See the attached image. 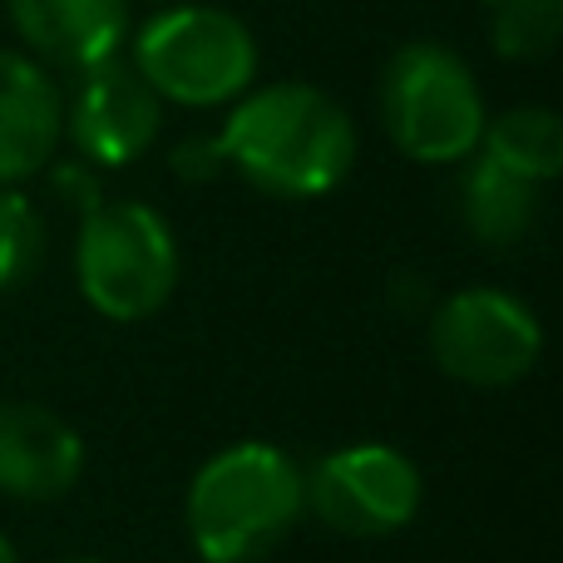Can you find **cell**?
<instances>
[{
    "label": "cell",
    "mask_w": 563,
    "mask_h": 563,
    "mask_svg": "<svg viewBox=\"0 0 563 563\" xmlns=\"http://www.w3.org/2000/svg\"><path fill=\"white\" fill-rule=\"evenodd\" d=\"M218 144L233 174L267 198H321L356 168V124L317 85H263L233 99Z\"/></svg>",
    "instance_id": "obj_1"
},
{
    "label": "cell",
    "mask_w": 563,
    "mask_h": 563,
    "mask_svg": "<svg viewBox=\"0 0 563 563\" xmlns=\"http://www.w3.org/2000/svg\"><path fill=\"white\" fill-rule=\"evenodd\" d=\"M301 470L267 440L218 450L188 485V539L203 563H253L273 554L301 519Z\"/></svg>",
    "instance_id": "obj_2"
},
{
    "label": "cell",
    "mask_w": 563,
    "mask_h": 563,
    "mask_svg": "<svg viewBox=\"0 0 563 563\" xmlns=\"http://www.w3.org/2000/svg\"><path fill=\"white\" fill-rule=\"evenodd\" d=\"M129 65L148 79V89L164 104L218 109L253 89L257 40L233 10L174 0L134 35Z\"/></svg>",
    "instance_id": "obj_3"
},
{
    "label": "cell",
    "mask_w": 563,
    "mask_h": 563,
    "mask_svg": "<svg viewBox=\"0 0 563 563\" xmlns=\"http://www.w3.org/2000/svg\"><path fill=\"white\" fill-rule=\"evenodd\" d=\"M380 124L416 164H465L489 124L475 69L445 45H400L380 69Z\"/></svg>",
    "instance_id": "obj_4"
},
{
    "label": "cell",
    "mask_w": 563,
    "mask_h": 563,
    "mask_svg": "<svg viewBox=\"0 0 563 563\" xmlns=\"http://www.w3.org/2000/svg\"><path fill=\"white\" fill-rule=\"evenodd\" d=\"M75 277L109 321H144L178 287V243L164 213L139 198H99L75 238Z\"/></svg>",
    "instance_id": "obj_5"
},
{
    "label": "cell",
    "mask_w": 563,
    "mask_h": 563,
    "mask_svg": "<svg viewBox=\"0 0 563 563\" xmlns=\"http://www.w3.org/2000/svg\"><path fill=\"white\" fill-rule=\"evenodd\" d=\"M544 351L539 317L499 287H465L440 301L430 321V356L465 386H515Z\"/></svg>",
    "instance_id": "obj_6"
},
{
    "label": "cell",
    "mask_w": 563,
    "mask_h": 563,
    "mask_svg": "<svg viewBox=\"0 0 563 563\" xmlns=\"http://www.w3.org/2000/svg\"><path fill=\"white\" fill-rule=\"evenodd\" d=\"M301 499L327 529L346 539L396 534L420 509V470L396 445H346L317 460L301 479Z\"/></svg>",
    "instance_id": "obj_7"
},
{
    "label": "cell",
    "mask_w": 563,
    "mask_h": 563,
    "mask_svg": "<svg viewBox=\"0 0 563 563\" xmlns=\"http://www.w3.org/2000/svg\"><path fill=\"white\" fill-rule=\"evenodd\" d=\"M65 134L85 164L124 168L139 164L164 134V99L148 89L129 59H104L85 69L75 99L65 104Z\"/></svg>",
    "instance_id": "obj_8"
},
{
    "label": "cell",
    "mask_w": 563,
    "mask_h": 563,
    "mask_svg": "<svg viewBox=\"0 0 563 563\" xmlns=\"http://www.w3.org/2000/svg\"><path fill=\"white\" fill-rule=\"evenodd\" d=\"M85 440L59 410L35 400H0V489L10 499L45 505L79 485Z\"/></svg>",
    "instance_id": "obj_9"
},
{
    "label": "cell",
    "mask_w": 563,
    "mask_h": 563,
    "mask_svg": "<svg viewBox=\"0 0 563 563\" xmlns=\"http://www.w3.org/2000/svg\"><path fill=\"white\" fill-rule=\"evenodd\" d=\"M5 10L30 59L45 69L85 75L114 59L129 35V0H5Z\"/></svg>",
    "instance_id": "obj_10"
},
{
    "label": "cell",
    "mask_w": 563,
    "mask_h": 563,
    "mask_svg": "<svg viewBox=\"0 0 563 563\" xmlns=\"http://www.w3.org/2000/svg\"><path fill=\"white\" fill-rule=\"evenodd\" d=\"M65 134V99L40 59L0 49V188L49 168Z\"/></svg>",
    "instance_id": "obj_11"
},
{
    "label": "cell",
    "mask_w": 563,
    "mask_h": 563,
    "mask_svg": "<svg viewBox=\"0 0 563 563\" xmlns=\"http://www.w3.org/2000/svg\"><path fill=\"white\" fill-rule=\"evenodd\" d=\"M460 213L465 228L489 247H509L534 228L539 218V184L509 174V168L489 164L485 154L470 164L465 188H460Z\"/></svg>",
    "instance_id": "obj_12"
},
{
    "label": "cell",
    "mask_w": 563,
    "mask_h": 563,
    "mask_svg": "<svg viewBox=\"0 0 563 563\" xmlns=\"http://www.w3.org/2000/svg\"><path fill=\"white\" fill-rule=\"evenodd\" d=\"M479 148H485L489 164H499V168H509V174L544 188L563 168V124L554 109L519 104V109H505V114L489 119L485 134H479Z\"/></svg>",
    "instance_id": "obj_13"
},
{
    "label": "cell",
    "mask_w": 563,
    "mask_h": 563,
    "mask_svg": "<svg viewBox=\"0 0 563 563\" xmlns=\"http://www.w3.org/2000/svg\"><path fill=\"white\" fill-rule=\"evenodd\" d=\"M563 35V0H495V49L505 59H544Z\"/></svg>",
    "instance_id": "obj_14"
},
{
    "label": "cell",
    "mask_w": 563,
    "mask_h": 563,
    "mask_svg": "<svg viewBox=\"0 0 563 563\" xmlns=\"http://www.w3.org/2000/svg\"><path fill=\"white\" fill-rule=\"evenodd\" d=\"M45 257V218L15 188H0V291L30 282Z\"/></svg>",
    "instance_id": "obj_15"
},
{
    "label": "cell",
    "mask_w": 563,
    "mask_h": 563,
    "mask_svg": "<svg viewBox=\"0 0 563 563\" xmlns=\"http://www.w3.org/2000/svg\"><path fill=\"white\" fill-rule=\"evenodd\" d=\"M168 164H174V174L184 178V184H208V178H218L228 168V158H223L218 134H194L168 154Z\"/></svg>",
    "instance_id": "obj_16"
},
{
    "label": "cell",
    "mask_w": 563,
    "mask_h": 563,
    "mask_svg": "<svg viewBox=\"0 0 563 563\" xmlns=\"http://www.w3.org/2000/svg\"><path fill=\"white\" fill-rule=\"evenodd\" d=\"M0 563H20V559H15V549H10V539H5V534H0Z\"/></svg>",
    "instance_id": "obj_17"
},
{
    "label": "cell",
    "mask_w": 563,
    "mask_h": 563,
    "mask_svg": "<svg viewBox=\"0 0 563 563\" xmlns=\"http://www.w3.org/2000/svg\"><path fill=\"white\" fill-rule=\"evenodd\" d=\"M59 563H99V559H59Z\"/></svg>",
    "instance_id": "obj_18"
},
{
    "label": "cell",
    "mask_w": 563,
    "mask_h": 563,
    "mask_svg": "<svg viewBox=\"0 0 563 563\" xmlns=\"http://www.w3.org/2000/svg\"><path fill=\"white\" fill-rule=\"evenodd\" d=\"M489 5H495V0H489Z\"/></svg>",
    "instance_id": "obj_19"
},
{
    "label": "cell",
    "mask_w": 563,
    "mask_h": 563,
    "mask_svg": "<svg viewBox=\"0 0 563 563\" xmlns=\"http://www.w3.org/2000/svg\"><path fill=\"white\" fill-rule=\"evenodd\" d=\"M168 5H174V0H168Z\"/></svg>",
    "instance_id": "obj_20"
}]
</instances>
